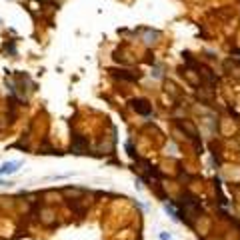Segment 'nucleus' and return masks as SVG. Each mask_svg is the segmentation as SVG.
Instances as JSON below:
<instances>
[{
  "label": "nucleus",
  "mask_w": 240,
  "mask_h": 240,
  "mask_svg": "<svg viewBox=\"0 0 240 240\" xmlns=\"http://www.w3.org/2000/svg\"><path fill=\"white\" fill-rule=\"evenodd\" d=\"M130 104H132V108H134L136 112L144 114V116L152 114V106H150V102H148V100H144V98H136V100H132Z\"/></svg>",
  "instance_id": "obj_1"
},
{
  "label": "nucleus",
  "mask_w": 240,
  "mask_h": 240,
  "mask_svg": "<svg viewBox=\"0 0 240 240\" xmlns=\"http://www.w3.org/2000/svg\"><path fill=\"white\" fill-rule=\"evenodd\" d=\"M20 166H22V162H20V160H10V162H4V164L0 166V176H4V174H14Z\"/></svg>",
  "instance_id": "obj_2"
},
{
  "label": "nucleus",
  "mask_w": 240,
  "mask_h": 240,
  "mask_svg": "<svg viewBox=\"0 0 240 240\" xmlns=\"http://www.w3.org/2000/svg\"><path fill=\"white\" fill-rule=\"evenodd\" d=\"M116 76H120V78H126V80H136V78H138V74H128V70H120Z\"/></svg>",
  "instance_id": "obj_4"
},
{
  "label": "nucleus",
  "mask_w": 240,
  "mask_h": 240,
  "mask_svg": "<svg viewBox=\"0 0 240 240\" xmlns=\"http://www.w3.org/2000/svg\"><path fill=\"white\" fill-rule=\"evenodd\" d=\"M156 38H158V32H146V36H144V42H146V44H154V42H156Z\"/></svg>",
  "instance_id": "obj_3"
}]
</instances>
